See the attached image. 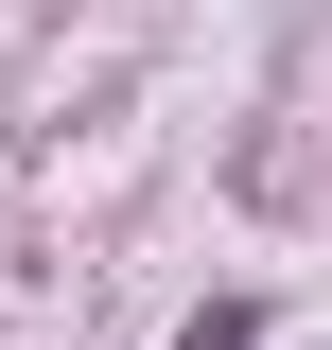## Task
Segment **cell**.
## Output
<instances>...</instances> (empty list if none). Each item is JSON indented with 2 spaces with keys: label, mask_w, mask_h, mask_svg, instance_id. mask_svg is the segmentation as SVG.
Returning a JSON list of instances; mask_svg holds the SVG:
<instances>
[{
  "label": "cell",
  "mask_w": 332,
  "mask_h": 350,
  "mask_svg": "<svg viewBox=\"0 0 332 350\" xmlns=\"http://www.w3.org/2000/svg\"><path fill=\"white\" fill-rule=\"evenodd\" d=\"M175 350H262V315H245V298H210V315H193Z\"/></svg>",
  "instance_id": "1"
}]
</instances>
